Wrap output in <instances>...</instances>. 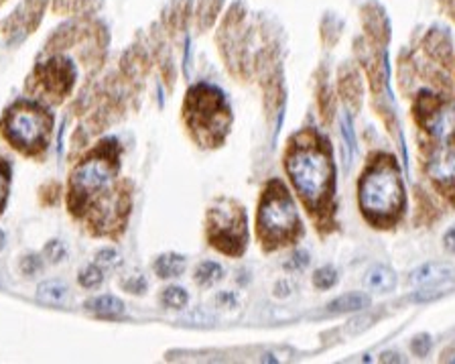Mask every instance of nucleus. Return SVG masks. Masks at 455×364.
I'll return each instance as SVG.
<instances>
[{
	"label": "nucleus",
	"mask_w": 455,
	"mask_h": 364,
	"mask_svg": "<svg viewBox=\"0 0 455 364\" xmlns=\"http://www.w3.org/2000/svg\"><path fill=\"white\" fill-rule=\"evenodd\" d=\"M287 171L307 208L319 212L327 206L334 194V163L323 138L309 131L291 138Z\"/></svg>",
	"instance_id": "nucleus-1"
},
{
	"label": "nucleus",
	"mask_w": 455,
	"mask_h": 364,
	"mask_svg": "<svg viewBox=\"0 0 455 364\" xmlns=\"http://www.w3.org/2000/svg\"><path fill=\"white\" fill-rule=\"evenodd\" d=\"M417 118L427 137V173L445 194L455 196V104L423 96Z\"/></svg>",
	"instance_id": "nucleus-2"
},
{
	"label": "nucleus",
	"mask_w": 455,
	"mask_h": 364,
	"mask_svg": "<svg viewBox=\"0 0 455 364\" xmlns=\"http://www.w3.org/2000/svg\"><path fill=\"white\" fill-rule=\"evenodd\" d=\"M360 208L364 216L378 226H388L405 208V189L395 159L378 155L360 180Z\"/></svg>",
	"instance_id": "nucleus-3"
},
{
	"label": "nucleus",
	"mask_w": 455,
	"mask_h": 364,
	"mask_svg": "<svg viewBox=\"0 0 455 364\" xmlns=\"http://www.w3.org/2000/svg\"><path fill=\"white\" fill-rule=\"evenodd\" d=\"M114 175H116V157L110 149L104 147L86 157L72 173L69 182L72 210L76 214L90 212L100 199H104L116 189Z\"/></svg>",
	"instance_id": "nucleus-4"
},
{
	"label": "nucleus",
	"mask_w": 455,
	"mask_h": 364,
	"mask_svg": "<svg viewBox=\"0 0 455 364\" xmlns=\"http://www.w3.org/2000/svg\"><path fill=\"white\" fill-rule=\"evenodd\" d=\"M185 122L193 138L203 147H218L230 126V108L220 92L210 86H198L187 94Z\"/></svg>",
	"instance_id": "nucleus-5"
},
{
	"label": "nucleus",
	"mask_w": 455,
	"mask_h": 364,
	"mask_svg": "<svg viewBox=\"0 0 455 364\" xmlns=\"http://www.w3.org/2000/svg\"><path fill=\"white\" fill-rule=\"evenodd\" d=\"M299 216L293 197L281 182L266 185L258 206V236L269 248L291 243L299 234Z\"/></svg>",
	"instance_id": "nucleus-6"
},
{
	"label": "nucleus",
	"mask_w": 455,
	"mask_h": 364,
	"mask_svg": "<svg viewBox=\"0 0 455 364\" xmlns=\"http://www.w3.org/2000/svg\"><path fill=\"white\" fill-rule=\"evenodd\" d=\"M51 131V116L43 108L18 102L2 118V133L6 140L27 155H37L43 151Z\"/></svg>",
	"instance_id": "nucleus-7"
},
{
	"label": "nucleus",
	"mask_w": 455,
	"mask_h": 364,
	"mask_svg": "<svg viewBox=\"0 0 455 364\" xmlns=\"http://www.w3.org/2000/svg\"><path fill=\"white\" fill-rule=\"evenodd\" d=\"M210 243L226 255L246 248V214L234 199H218L208 214Z\"/></svg>",
	"instance_id": "nucleus-8"
},
{
	"label": "nucleus",
	"mask_w": 455,
	"mask_h": 364,
	"mask_svg": "<svg viewBox=\"0 0 455 364\" xmlns=\"http://www.w3.org/2000/svg\"><path fill=\"white\" fill-rule=\"evenodd\" d=\"M76 82V70L67 60H51L35 67L29 82V90L45 100L61 102Z\"/></svg>",
	"instance_id": "nucleus-9"
},
{
	"label": "nucleus",
	"mask_w": 455,
	"mask_h": 364,
	"mask_svg": "<svg viewBox=\"0 0 455 364\" xmlns=\"http://www.w3.org/2000/svg\"><path fill=\"white\" fill-rule=\"evenodd\" d=\"M47 0H23L11 15L2 23V33L11 45L21 43L27 39L33 31L39 27L43 13H45Z\"/></svg>",
	"instance_id": "nucleus-10"
},
{
	"label": "nucleus",
	"mask_w": 455,
	"mask_h": 364,
	"mask_svg": "<svg viewBox=\"0 0 455 364\" xmlns=\"http://www.w3.org/2000/svg\"><path fill=\"white\" fill-rule=\"evenodd\" d=\"M102 27L94 21L82 18V21H72L67 25H63L53 33V37L47 41V51L55 53V51H63V49H72L79 43H88L90 39L102 35Z\"/></svg>",
	"instance_id": "nucleus-11"
},
{
	"label": "nucleus",
	"mask_w": 455,
	"mask_h": 364,
	"mask_svg": "<svg viewBox=\"0 0 455 364\" xmlns=\"http://www.w3.org/2000/svg\"><path fill=\"white\" fill-rule=\"evenodd\" d=\"M455 273V269L447 263H427L423 267L415 269L410 273V283L412 285H435L445 279H449Z\"/></svg>",
	"instance_id": "nucleus-12"
},
{
	"label": "nucleus",
	"mask_w": 455,
	"mask_h": 364,
	"mask_svg": "<svg viewBox=\"0 0 455 364\" xmlns=\"http://www.w3.org/2000/svg\"><path fill=\"white\" fill-rule=\"evenodd\" d=\"M122 74L128 82H140L149 74V55L145 49L133 47L124 53L122 57Z\"/></svg>",
	"instance_id": "nucleus-13"
},
{
	"label": "nucleus",
	"mask_w": 455,
	"mask_h": 364,
	"mask_svg": "<svg viewBox=\"0 0 455 364\" xmlns=\"http://www.w3.org/2000/svg\"><path fill=\"white\" fill-rule=\"evenodd\" d=\"M364 285L370 293L384 295V293H391V291L396 287V275L393 269L378 265V267H374V269L368 271V275H366L364 279Z\"/></svg>",
	"instance_id": "nucleus-14"
},
{
	"label": "nucleus",
	"mask_w": 455,
	"mask_h": 364,
	"mask_svg": "<svg viewBox=\"0 0 455 364\" xmlns=\"http://www.w3.org/2000/svg\"><path fill=\"white\" fill-rule=\"evenodd\" d=\"M86 309L96 314V316H102V318H116V316L124 314V304L114 295H100V297L90 299L86 304Z\"/></svg>",
	"instance_id": "nucleus-15"
},
{
	"label": "nucleus",
	"mask_w": 455,
	"mask_h": 364,
	"mask_svg": "<svg viewBox=\"0 0 455 364\" xmlns=\"http://www.w3.org/2000/svg\"><path fill=\"white\" fill-rule=\"evenodd\" d=\"M370 305V297L364 293H348L334 299L332 304L327 305L330 314H348V311H360Z\"/></svg>",
	"instance_id": "nucleus-16"
},
{
	"label": "nucleus",
	"mask_w": 455,
	"mask_h": 364,
	"mask_svg": "<svg viewBox=\"0 0 455 364\" xmlns=\"http://www.w3.org/2000/svg\"><path fill=\"white\" fill-rule=\"evenodd\" d=\"M102 0H53V11L57 15H90Z\"/></svg>",
	"instance_id": "nucleus-17"
},
{
	"label": "nucleus",
	"mask_w": 455,
	"mask_h": 364,
	"mask_svg": "<svg viewBox=\"0 0 455 364\" xmlns=\"http://www.w3.org/2000/svg\"><path fill=\"white\" fill-rule=\"evenodd\" d=\"M37 297H39L41 302H45V304L61 305L67 299V287H65L61 281H55V279L43 281V283L37 287Z\"/></svg>",
	"instance_id": "nucleus-18"
},
{
	"label": "nucleus",
	"mask_w": 455,
	"mask_h": 364,
	"mask_svg": "<svg viewBox=\"0 0 455 364\" xmlns=\"http://www.w3.org/2000/svg\"><path fill=\"white\" fill-rule=\"evenodd\" d=\"M185 269V258L179 255H163L155 260V273L159 275L161 279H171L183 273Z\"/></svg>",
	"instance_id": "nucleus-19"
},
{
	"label": "nucleus",
	"mask_w": 455,
	"mask_h": 364,
	"mask_svg": "<svg viewBox=\"0 0 455 364\" xmlns=\"http://www.w3.org/2000/svg\"><path fill=\"white\" fill-rule=\"evenodd\" d=\"M222 267L218 265V263H213V260H206V263H201L198 267V271H196V281H198L199 285H203V287H210L213 283H218L220 279H222Z\"/></svg>",
	"instance_id": "nucleus-20"
},
{
	"label": "nucleus",
	"mask_w": 455,
	"mask_h": 364,
	"mask_svg": "<svg viewBox=\"0 0 455 364\" xmlns=\"http://www.w3.org/2000/svg\"><path fill=\"white\" fill-rule=\"evenodd\" d=\"M220 4H222V0H199L198 18L201 29H206V27L212 25L213 18L218 15V11H220Z\"/></svg>",
	"instance_id": "nucleus-21"
},
{
	"label": "nucleus",
	"mask_w": 455,
	"mask_h": 364,
	"mask_svg": "<svg viewBox=\"0 0 455 364\" xmlns=\"http://www.w3.org/2000/svg\"><path fill=\"white\" fill-rule=\"evenodd\" d=\"M163 304L167 305V307H171V309H181V307H185L187 305V291L181 287H169L165 289V293H163Z\"/></svg>",
	"instance_id": "nucleus-22"
},
{
	"label": "nucleus",
	"mask_w": 455,
	"mask_h": 364,
	"mask_svg": "<svg viewBox=\"0 0 455 364\" xmlns=\"http://www.w3.org/2000/svg\"><path fill=\"white\" fill-rule=\"evenodd\" d=\"M102 281H104V273H102V269H100L98 265H90V267H86V269L79 273V285H82V287L94 289L98 287Z\"/></svg>",
	"instance_id": "nucleus-23"
},
{
	"label": "nucleus",
	"mask_w": 455,
	"mask_h": 364,
	"mask_svg": "<svg viewBox=\"0 0 455 364\" xmlns=\"http://www.w3.org/2000/svg\"><path fill=\"white\" fill-rule=\"evenodd\" d=\"M337 283V271L334 267H321L313 275V285L318 289H330Z\"/></svg>",
	"instance_id": "nucleus-24"
},
{
	"label": "nucleus",
	"mask_w": 455,
	"mask_h": 364,
	"mask_svg": "<svg viewBox=\"0 0 455 364\" xmlns=\"http://www.w3.org/2000/svg\"><path fill=\"white\" fill-rule=\"evenodd\" d=\"M41 269H43V263L37 255H27L21 260V271L25 275H37Z\"/></svg>",
	"instance_id": "nucleus-25"
},
{
	"label": "nucleus",
	"mask_w": 455,
	"mask_h": 364,
	"mask_svg": "<svg viewBox=\"0 0 455 364\" xmlns=\"http://www.w3.org/2000/svg\"><path fill=\"white\" fill-rule=\"evenodd\" d=\"M45 257L51 260V263H61L65 258V246L60 243V241H51V243L45 246Z\"/></svg>",
	"instance_id": "nucleus-26"
},
{
	"label": "nucleus",
	"mask_w": 455,
	"mask_h": 364,
	"mask_svg": "<svg viewBox=\"0 0 455 364\" xmlns=\"http://www.w3.org/2000/svg\"><path fill=\"white\" fill-rule=\"evenodd\" d=\"M96 258H98V263L104 265V267H118V265H120V255H118L114 248H102Z\"/></svg>",
	"instance_id": "nucleus-27"
},
{
	"label": "nucleus",
	"mask_w": 455,
	"mask_h": 364,
	"mask_svg": "<svg viewBox=\"0 0 455 364\" xmlns=\"http://www.w3.org/2000/svg\"><path fill=\"white\" fill-rule=\"evenodd\" d=\"M410 350H412V354H417V356H427L429 350H431V338H429V336H417V338L410 342Z\"/></svg>",
	"instance_id": "nucleus-28"
},
{
	"label": "nucleus",
	"mask_w": 455,
	"mask_h": 364,
	"mask_svg": "<svg viewBox=\"0 0 455 364\" xmlns=\"http://www.w3.org/2000/svg\"><path fill=\"white\" fill-rule=\"evenodd\" d=\"M122 287L126 289L128 293H142L145 289H147V281L140 277V275H133L130 279H124L122 281Z\"/></svg>",
	"instance_id": "nucleus-29"
},
{
	"label": "nucleus",
	"mask_w": 455,
	"mask_h": 364,
	"mask_svg": "<svg viewBox=\"0 0 455 364\" xmlns=\"http://www.w3.org/2000/svg\"><path fill=\"white\" fill-rule=\"evenodd\" d=\"M307 263H309V255L303 253V250H299V253H295V255L291 257V260L285 263V269H287V271H299V269L307 267Z\"/></svg>",
	"instance_id": "nucleus-30"
},
{
	"label": "nucleus",
	"mask_w": 455,
	"mask_h": 364,
	"mask_svg": "<svg viewBox=\"0 0 455 364\" xmlns=\"http://www.w3.org/2000/svg\"><path fill=\"white\" fill-rule=\"evenodd\" d=\"M9 167L4 163H0V212H2V206H4V199H6V192H9Z\"/></svg>",
	"instance_id": "nucleus-31"
},
{
	"label": "nucleus",
	"mask_w": 455,
	"mask_h": 364,
	"mask_svg": "<svg viewBox=\"0 0 455 364\" xmlns=\"http://www.w3.org/2000/svg\"><path fill=\"white\" fill-rule=\"evenodd\" d=\"M437 295H441V291H437V289H427L423 293H417V295H415V302H429V299H433V297H437Z\"/></svg>",
	"instance_id": "nucleus-32"
},
{
	"label": "nucleus",
	"mask_w": 455,
	"mask_h": 364,
	"mask_svg": "<svg viewBox=\"0 0 455 364\" xmlns=\"http://www.w3.org/2000/svg\"><path fill=\"white\" fill-rule=\"evenodd\" d=\"M443 244L449 253H455V228L447 230V234L443 236Z\"/></svg>",
	"instance_id": "nucleus-33"
},
{
	"label": "nucleus",
	"mask_w": 455,
	"mask_h": 364,
	"mask_svg": "<svg viewBox=\"0 0 455 364\" xmlns=\"http://www.w3.org/2000/svg\"><path fill=\"white\" fill-rule=\"evenodd\" d=\"M380 360H382V363H388V360H393V363H400V358H396V354H391V352H384Z\"/></svg>",
	"instance_id": "nucleus-34"
},
{
	"label": "nucleus",
	"mask_w": 455,
	"mask_h": 364,
	"mask_svg": "<svg viewBox=\"0 0 455 364\" xmlns=\"http://www.w3.org/2000/svg\"><path fill=\"white\" fill-rule=\"evenodd\" d=\"M443 360H445V363H455V348L451 350V352H447Z\"/></svg>",
	"instance_id": "nucleus-35"
},
{
	"label": "nucleus",
	"mask_w": 455,
	"mask_h": 364,
	"mask_svg": "<svg viewBox=\"0 0 455 364\" xmlns=\"http://www.w3.org/2000/svg\"><path fill=\"white\" fill-rule=\"evenodd\" d=\"M4 241H6V236H4V232L0 230V250L4 248Z\"/></svg>",
	"instance_id": "nucleus-36"
},
{
	"label": "nucleus",
	"mask_w": 455,
	"mask_h": 364,
	"mask_svg": "<svg viewBox=\"0 0 455 364\" xmlns=\"http://www.w3.org/2000/svg\"><path fill=\"white\" fill-rule=\"evenodd\" d=\"M0 4H4V0H0Z\"/></svg>",
	"instance_id": "nucleus-37"
}]
</instances>
